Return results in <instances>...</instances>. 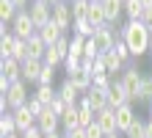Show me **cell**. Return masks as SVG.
Listing matches in <instances>:
<instances>
[{
    "label": "cell",
    "mask_w": 152,
    "mask_h": 138,
    "mask_svg": "<svg viewBox=\"0 0 152 138\" xmlns=\"http://www.w3.org/2000/svg\"><path fill=\"white\" fill-rule=\"evenodd\" d=\"M86 99H88V105H91L94 110L108 108V91H100V88H94V86L86 91Z\"/></svg>",
    "instance_id": "21"
},
{
    "label": "cell",
    "mask_w": 152,
    "mask_h": 138,
    "mask_svg": "<svg viewBox=\"0 0 152 138\" xmlns=\"http://www.w3.org/2000/svg\"><path fill=\"white\" fill-rule=\"evenodd\" d=\"M17 11H20V8H17L11 0H0V22H14V17H17Z\"/></svg>",
    "instance_id": "25"
},
{
    "label": "cell",
    "mask_w": 152,
    "mask_h": 138,
    "mask_svg": "<svg viewBox=\"0 0 152 138\" xmlns=\"http://www.w3.org/2000/svg\"><path fill=\"white\" fill-rule=\"evenodd\" d=\"M136 122H138V116H136V110H133L130 102H127V105H122V108H116V127H119V133H122V135L127 133Z\"/></svg>",
    "instance_id": "10"
},
{
    "label": "cell",
    "mask_w": 152,
    "mask_h": 138,
    "mask_svg": "<svg viewBox=\"0 0 152 138\" xmlns=\"http://www.w3.org/2000/svg\"><path fill=\"white\" fill-rule=\"evenodd\" d=\"M80 64H83L80 58H75V55H69V58L64 61V69H66V75H69V72H75V69H80Z\"/></svg>",
    "instance_id": "39"
},
{
    "label": "cell",
    "mask_w": 152,
    "mask_h": 138,
    "mask_svg": "<svg viewBox=\"0 0 152 138\" xmlns=\"http://www.w3.org/2000/svg\"><path fill=\"white\" fill-rule=\"evenodd\" d=\"M149 77H152V75H149Z\"/></svg>",
    "instance_id": "53"
},
{
    "label": "cell",
    "mask_w": 152,
    "mask_h": 138,
    "mask_svg": "<svg viewBox=\"0 0 152 138\" xmlns=\"http://www.w3.org/2000/svg\"><path fill=\"white\" fill-rule=\"evenodd\" d=\"M147 105H149V119H152V99H149V102H147Z\"/></svg>",
    "instance_id": "49"
},
{
    "label": "cell",
    "mask_w": 152,
    "mask_h": 138,
    "mask_svg": "<svg viewBox=\"0 0 152 138\" xmlns=\"http://www.w3.org/2000/svg\"><path fill=\"white\" fill-rule=\"evenodd\" d=\"M113 53L119 55V58H122L124 64H127V61H130V55H133V53H130V47H127V42H124L122 36H119V42L113 44ZM127 66H130V64H127Z\"/></svg>",
    "instance_id": "31"
},
{
    "label": "cell",
    "mask_w": 152,
    "mask_h": 138,
    "mask_svg": "<svg viewBox=\"0 0 152 138\" xmlns=\"http://www.w3.org/2000/svg\"><path fill=\"white\" fill-rule=\"evenodd\" d=\"M11 31H14V36H20V39H25V42L39 33V28H36V22H33V17L28 14V8H25V11H17L14 22H11Z\"/></svg>",
    "instance_id": "2"
},
{
    "label": "cell",
    "mask_w": 152,
    "mask_h": 138,
    "mask_svg": "<svg viewBox=\"0 0 152 138\" xmlns=\"http://www.w3.org/2000/svg\"><path fill=\"white\" fill-rule=\"evenodd\" d=\"M69 8H72V20H88V8H91V0H69Z\"/></svg>",
    "instance_id": "22"
},
{
    "label": "cell",
    "mask_w": 152,
    "mask_h": 138,
    "mask_svg": "<svg viewBox=\"0 0 152 138\" xmlns=\"http://www.w3.org/2000/svg\"><path fill=\"white\" fill-rule=\"evenodd\" d=\"M44 138H64V133H50V135H44Z\"/></svg>",
    "instance_id": "45"
},
{
    "label": "cell",
    "mask_w": 152,
    "mask_h": 138,
    "mask_svg": "<svg viewBox=\"0 0 152 138\" xmlns=\"http://www.w3.org/2000/svg\"><path fill=\"white\" fill-rule=\"evenodd\" d=\"M122 86L127 88V94H130V99H138L141 97V86H144V75L138 72V66H124V72H122Z\"/></svg>",
    "instance_id": "3"
},
{
    "label": "cell",
    "mask_w": 152,
    "mask_h": 138,
    "mask_svg": "<svg viewBox=\"0 0 152 138\" xmlns=\"http://www.w3.org/2000/svg\"><path fill=\"white\" fill-rule=\"evenodd\" d=\"M91 42H94L97 53L105 55V53H111V50H113V44L119 42V36L113 33V28H111V25H102V28H97V33L91 36Z\"/></svg>",
    "instance_id": "4"
},
{
    "label": "cell",
    "mask_w": 152,
    "mask_h": 138,
    "mask_svg": "<svg viewBox=\"0 0 152 138\" xmlns=\"http://www.w3.org/2000/svg\"><path fill=\"white\" fill-rule=\"evenodd\" d=\"M149 99H152V77H144V86H141L138 102H149Z\"/></svg>",
    "instance_id": "36"
},
{
    "label": "cell",
    "mask_w": 152,
    "mask_h": 138,
    "mask_svg": "<svg viewBox=\"0 0 152 138\" xmlns=\"http://www.w3.org/2000/svg\"><path fill=\"white\" fill-rule=\"evenodd\" d=\"M39 36H42V42L47 44V47H53V44H56L61 36H64V31H61V28L56 25V20H50L44 28H39Z\"/></svg>",
    "instance_id": "18"
},
{
    "label": "cell",
    "mask_w": 152,
    "mask_h": 138,
    "mask_svg": "<svg viewBox=\"0 0 152 138\" xmlns=\"http://www.w3.org/2000/svg\"><path fill=\"white\" fill-rule=\"evenodd\" d=\"M44 53H47V44L42 42L39 33L33 36V39H28V58L31 61H44Z\"/></svg>",
    "instance_id": "20"
},
{
    "label": "cell",
    "mask_w": 152,
    "mask_h": 138,
    "mask_svg": "<svg viewBox=\"0 0 152 138\" xmlns=\"http://www.w3.org/2000/svg\"><path fill=\"white\" fill-rule=\"evenodd\" d=\"M102 3V11H105V22L111 28H119V20L124 14V3L122 0H100Z\"/></svg>",
    "instance_id": "9"
},
{
    "label": "cell",
    "mask_w": 152,
    "mask_h": 138,
    "mask_svg": "<svg viewBox=\"0 0 152 138\" xmlns=\"http://www.w3.org/2000/svg\"><path fill=\"white\" fill-rule=\"evenodd\" d=\"M28 14L33 17L36 28H44V25L53 20V6H50V3H44V0H33V3L28 6Z\"/></svg>",
    "instance_id": "6"
},
{
    "label": "cell",
    "mask_w": 152,
    "mask_h": 138,
    "mask_svg": "<svg viewBox=\"0 0 152 138\" xmlns=\"http://www.w3.org/2000/svg\"><path fill=\"white\" fill-rule=\"evenodd\" d=\"M0 75H3L6 80H22V64L17 61V58H3V64H0Z\"/></svg>",
    "instance_id": "13"
},
{
    "label": "cell",
    "mask_w": 152,
    "mask_h": 138,
    "mask_svg": "<svg viewBox=\"0 0 152 138\" xmlns=\"http://www.w3.org/2000/svg\"><path fill=\"white\" fill-rule=\"evenodd\" d=\"M22 138H44V133L39 130V127H31V130H25Z\"/></svg>",
    "instance_id": "40"
},
{
    "label": "cell",
    "mask_w": 152,
    "mask_h": 138,
    "mask_svg": "<svg viewBox=\"0 0 152 138\" xmlns=\"http://www.w3.org/2000/svg\"><path fill=\"white\" fill-rule=\"evenodd\" d=\"M42 69H44V61H22V80L28 83H39L42 77Z\"/></svg>",
    "instance_id": "17"
},
{
    "label": "cell",
    "mask_w": 152,
    "mask_h": 138,
    "mask_svg": "<svg viewBox=\"0 0 152 138\" xmlns=\"http://www.w3.org/2000/svg\"><path fill=\"white\" fill-rule=\"evenodd\" d=\"M149 55H152V42H149Z\"/></svg>",
    "instance_id": "50"
},
{
    "label": "cell",
    "mask_w": 152,
    "mask_h": 138,
    "mask_svg": "<svg viewBox=\"0 0 152 138\" xmlns=\"http://www.w3.org/2000/svg\"><path fill=\"white\" fill-rule=\"evenodd\" d=\"M44 64H47V66H58V64H64V58H61V53L56 47H47V53H44Z\"/></svg>",
    "instance_id": "34"
},
{
    "label": "cell",
    "mask_w": 152,
    "mask_h": 138,
    "mask_svg": "<svg viewBox=\"0 0 152 138\" xmlns=\"http://www.w3.org/2000/svg\"><path fill=\"white\" fill-rule=\"evenodd\" d=\"M14 119H17V130H20V133L31 130V127H36V116L31 113V108H28V105L17 108V110H14Z\"/></svg>",
    "instance_id": "14"
},
{
    "label": "cell",
    "mask_w": 152,
    "mask_h": 138,
    "mask_svg": "<svg viewBox=\"0 0 152 138\" xmlns=\"http://www.w3.org/2000/svg\"><path fill=\"white\" fill-rule=\"evenodd\" d=\"M144 3L141 0H127L124 3V14H127V20H141V14H144Z\"/></svg>",
    "instance_id": "27"
},
{
    "label": "cell",
    "mask_w": 152,
    "mask_h": 138,
    "mask_svg": "<svg viewBox=\"0 0 152 138\" xmlns=\"http://www.w3.org/2000/svg\"><path fill=\"white\" fill-rule=\"evenodd\" d=\"M141 3H144V6H147V8H152V0H141Z\"/></svg>",
    "instance_id": "47"
},
{
    "label": "cell",
    "mask_w": 152,
    "mask_h": 138,
    "mask_svg": "<svg viewBox=\"0 0 152 138\" xmlns=\"http://www.w3.org/2000/svg\"><path fill=\"white\" fill-rule=\"evenodd\" d=\"M86 138H105V133H102V127L94 122V124H88V127H86Z\"/></svg>",
    "instance_id": "38"
},
{
    "label": "cell",
    "mask_w": 152,
    "mask_h": 138,
    "mask_svg": "<svg viewBox=\"0 0 152 138\" xmlns=\"http://www.w3.org/2000/svg\"><path fill=\"white\" fill-rule=\"evenodd\" d=\"M6 99H8V110H17V108H22V105H28V91H25V80H17L11 83V88L6 91Z\"/></svg>",
    "instance_id": "5"
},
{
    "label": "cell",
    "mask_w": 152,
    "mask_h": 138,
    "mask_svg": "<svg viewBox=\"0 0 152 138\" xmlns=\"http://www.w3.org/2000/svg\"><path fill=\"white\" fill-rule=\"evenodd\" d=\"M97 124L102 127V133L105 135H113V133H119V127H116V108H102V110H97Z\"/></svg>",
    "instance_id": "11"
},
{
    "label": "cell",
    "mask_w": 152,
    "mask_h": 138,
    "mask_svg": "<svg viewBox=\"0 0 152 138\" xmlns=\"http://www.w3.org/2000/svg\"><path fill=\"white\" fill-rule=\"evenodd\" d=\"M50 108L56 110L58 116H64L66 110H69V108H75V105H66V99H61V97H56V99H53V105H50Z\"/></svg>",
    "instance_id": "37"
},
{
    "label": "cell",
    "mask_w": 152,
    "mask_h": 138,
    "mask_svg": "<svg viewBox=\"0 0 152 138\" xmlns=\"http://www.w3.org/2000/svg\"><path fill=\"white\" fill-rule=\"evenodd\" d=\"M119 135H122V133H113V135H105V138H119Z\"/></svg>",
    "instance_id": "48"
},
{
    "label": "cell",
    "mask_w": 152,
    "mask_h": 138,
    "mask_svg": "<svg viewBox=\"0 0 152 138\" xmlns=\"http://www.w3.org/2000/svg\"><path fill=\"white\" fill-rule=\"evenodd\" d=\"M28 108H31V113H33V116L39 119V116L44 113V108H47V105H44V102H39V99H36V97L31 94V99H28Z\"/></svg>",
    "instance_id": "35"
},
{
    "label": "cell",
    "mask_w": 152,
    "mask_h": 138,
    "mask_svg": "<svg viewBox=\"0 0 152 138\" xmlns=\"http://www.w3.org/2000/svg\"><path fill=\"white\" fill-rule=\"evenodd\" d=\"M53 20H56V25H58L64 33L75 25V20H72V8H69V0H61V3L53 6Z\"/></svg>",
    "instance_id": "7"
},
{
    "label": "cell",
    "mask_w": 152,
    "mask_h": 138,
    "mask_svg": "<svg viewBox=\"0 0 152 138\" xmlns=\"http://www.w3.org/2000/svg\"><path fill=\"white\" fill-rule=\"evenodd\" d=\"M58 97H61V99H66V105H77V99L83 97V91H80L75 83L66 77L64 83H61V88H58Z\"/></svg>",
    "instance_id": "15"
},
{
    "label": "cell",
    "mask_w": 152,
    "mask_h": 138,
    "mask_svg": "<svg viewBox=\"0 0 152 138\" xmlns=\"http://www.w3.org/2000/svg\"><path fill=\"white\" fill-rule=\"evenodd\" d=\"M141 22H144L149 31H152V8H144V14H141Z\"/></svg>",
    "instance_id": "41"
},
{
    "label": "cell",
    "mask_w": 152,
    "mask_h": 138,
    "mask_svg": "<svg viewBox=\"0 0 152 138\" xmlns=\"http://www.w3.org/2000/svg\"><path fill=\"white\" fill-rule=\"evenodd\" d=\"M66 138H86V130H80V127H77V130H69V133H64Z\"/></svg>",
    "instance_id": "42"
},
{
    "label": "cell",
    "mask_w": 152,
    "mask_h": 138,
    "mask_svg": "<svg viewBox=\"0 0 152 138\" xmlns=\"http://www.w3.org/2000/svg\"><path fill=\"white\" fill-rule=\"evenodd\" d=\"M122 3H127V0H122Z\"/></svg>",
    "instance_id": "52"
},
{
    "label": "cell",
    "mask_w": 152,
    "mask_h": 138,
    "mask_svg": "<svg viewBox=\"0 0 152 138\" xmlns=\"http://www.w3.org/2000/svg\"><path fill=\"white\" fill-rule=\"evenodd\" d=\"M0 138H22V133H11V135H0Z\"/></svg>",
    "instance_id": "46"
},
{
    "label": "cell",
    "mask_w": 152,
    "mask_h": 138,
    "mask_svg": "<svg viewBox=\"0 0 152 138\" xmlns=\"http://www.w3.org/2000/svg\"><path fill=\"white\" fill-rule=\"evenodd\" d=\"M66 77L72 80L75 86H77L80 91H83V94H86L88 88H91V83H94V75H91V72H88V69H83V66H80V69H75V72H69Z\"/></svg>",
    "instance_id": "16"
},
{
    "label": "cell",
    "mask_w": 152,
    "mask_h": 138,
    "mask_svg": "<svg viewBox=\"0 0 152 138\" xmlns=\"http://www.w3.org/2000/svg\"><path fill=\"white\" fill-rule=\"evenodd\" d=\"M36 127L44 133V135H50V133H58L61 130V116L56 113L53 108H44V113L36 119Z\"/></svg>",
    "instance_id": "8"
},
{
    "label": "cell",
    "mask_w": 152,
    "mask_h": 138,
    "mask_svg": "<svg viewBox=\"0 0 152 138\" xmlns=\"http://www.w3.org/2000/svg\"><path fill=\"white\" fill-rule=\"evenodd\" d=\"M127 102H133V99H130V94H127V88L122 86V80L116 77L113 86L108 88V105H111V108H122V105H127Z\"/></svg>",
    "instance_id": "12"
},
{
    "label": "cell",
    "mask_w": 152,
    "mask_h": 138,
    "mask_svg": "<svg viewBox=\"0 0 152 138\" xmlns=\"http://www.w3.org/2000/svg\"><path fill=\"white\" fill-rule=\"evenodd\" d=\"M113 75H108V72H105V75H94V83H91V86L94 88H100V91H108L111 86H113Z\"/></svg>",
    "instance_id": "30"
},
{
    "label": "cell",
    "mask_w": 152,
    "mask_h": 138,
    "mask_svg": "<svg viewBox=\"0 0 152 138\" xmlns=\"http://www.w3.org/2000/svg\"><path fill=\"white\" fill-rule=\"evenodd\" d=\"M61 127H64V133L77 130V105H75V108H69L66 113L61 116Z\"/></svg>",
    "instance_id": "28"
},
{
    "label": "cell",
    "mask_w": 152,
    "mask_h": 138,
    "mask_svg": "<svg viewBox=\"0 0 152 138\" xmlns=\"http://www.w3.org/2000/svg\"><path fill=\"white\" fill-rule=\"evenodd\" d=\"M122 39L127 42V47L133 53V58H141L144 53H149V42H152V31L141 22V20H130L122 28Z\"/></svg>",
    "instance_id": "1"
},
{
    "label": "cell",
    "mask_w": 152,
    "mask_h": 138,
    "mask_svg": "<svg viewBox=\"0 0 152 138\" xmlns=\"http://www.w3.org/2000/svg\"><path fill=\"white\" fill-rule=\"evenodd\" d=\"M83 53H86V36H77V33H72L69 55H75V58H83Z\"/></svg>",
    "instance_id": "29"
},
{
    "label": "cell",
    "mask_w": 152,
    "mask_h": 138,
    "mask_svg": "<svg viewBox=\"0 0 152 138\" xmlns=\"http://www.w3.org/2000/svg\"><path fill=\"white\" fill-rule=\"evenodd\" d=\"M11 133H20L17 130V119H14V110L0 116V135H11Z\"/></svg>",
    "instance_id": "24"
},
{
    "label": "cell",
    "mask_w": 152,
    "mask_h": 138,
    "mask_svg": "<svg viewBox=\"0 0 152 138\" xmlns=\"http://www.w3.org/2000/svg\"><path fill=\"white\" fill-rule=\"evenodd\" d=\"M53 80H56V66H47L44 64V69H42V77L36 86H53Z\"/></svg>",
    "instance_id": "33"
},
{
    "label": "cell",
    "mask_w": 152,
    "mask_h": 138,
    "mask_svg": "<svg viewBox=\"0 0 152 138\" xmlns=\"http://www.w3.org/2000/svg\"><path fill=\"white\" fill-rule=\"evenodd\" d=\"M124 135H127V138H147V122H141V119H138V122L133 124Z\"/></svg>",
    "instance_id": "32"
},
{
    "label": "cell",
    "mask_w": 152,
    "mask_h": 138,
    "mask_svg": "<svg viewBox=\"0 0 152 138\" xmlns=\"http://www.w3.org/2000/svg\"><path fill=\"white\" fill-rule=\"evenodd\" d=\"M72 31H75L77 36H86V39H91V36L97 33V25H94L91 20H77V22L72 25Z\"/></svg>",
    "instance_id": "26"
},
{
    "label": "cell",
    "mask_w": 152,
    "mask_h": 138,
    "mask_svg": "<svg viewBox=\"0 0 152 138\" xmlns=\"http://www.w3.org/2000/svg\"><path fill=\"white\" fill-rule=\"evenodd\" d=\"M100 58H102V64H105V72H108V75H113V77H116V72H124V66H127V64H124L113 50L105 53V55H100Z\"/></svg>",
    "instance_id": "19"
},
{
    "label": "cell",
    "mask_w": 152,
    "mask_h": 138,
    "mask_svg": "<svg viewBox=\"0 0 152 138\" xmlns=\"http://www.w3.org/2000/svg\"><path fill=\"white\" fill-rule=\"evenodd\" d=\"M11 3L17 6V8H20V11H25V8H28L31 3H28V0H11Z\"/></svg>",
    "instance_id": "43"
},
{
    "label": "cell",
    "mask_w": 152,
    "mask_h": 138,
    "mask_svg": "<svg viewBox=\"0 0 152 138\" xmlns=\"http://www.w3.org/2000/svg\"><path fill=\"white\" fill-rule=\"evenodd\" d=\"M33 97H36L39 102H44V105L50 108V105H53V99L58 97V91L53 88V86H36V91H33Z\"/></svg>",
    "instance_id": "23"
},
{
    "label": "cell",
    "mask_w": 152,
    "mask_h": 138,
    "mask_svg": "<svg viewBox=\"0 0 152 138\" xmlns=\"http://www.w3.org/2000/svg\"><path fill=\"white\" fill-rule=\"evenodd\" d=\"M147 138H152V119L147 122Z\"/></svg>",
    "instance_id": "44"
},
{
    "label": "cell",
    "mask_w": 152,
    "mask_h": 138,
    "mask_svg": "<svg viewBox=\"0 0 152 138\" xmlns=\"http://www.w3.org/2000/svg\"><path fill=\"white\" fill-rule=\"evenodd\" d=\"M91 3H100V0H91Z\"/></svg>",
    "instance_id": "51"
}]
</instances>
